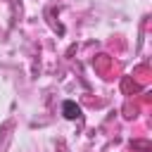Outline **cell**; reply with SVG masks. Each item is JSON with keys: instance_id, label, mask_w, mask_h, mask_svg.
<instances>
[{"instance_id": "cell-1", "label": "cell", "mask_w": 152, "mask_h": 152, "mask_svg": "<svg viewBox=\"0 0 152 152\" xmlns=\"http://www.w3.org/2000/svg\"><path fill=\"white\" fill-rule=\"evenodd\" d=\"M62 112H64L66 119H78V116H81V107H78L74 100H66V102L62 104Z\"/></svg>"}]
</instances>
